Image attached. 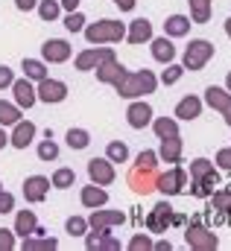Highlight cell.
<instances>
[{
  "label": "cell",
  "mask_w": 231,
  "mask_h": 251,
  "mask_svg": "<svg viewBox=\"0 0 231 251\" xmlns=\"http://www.w3.org/2000/svg\"><path fill=\"white\" fill-rule=\"evenodd\" d=\"M97 76H100L103 82H112V85L117 88V94H120V97H126V100L155 94V88H158V79H155V73H152V70L129 73L123 64L115 62V56H109V59H103V62H100Z\"/></svg>",
  "instance_id": "cell-1"
},
{
  "label": "cell",
  "mask_w": 231,
  "mask_h": 251,
  "mask_svg": "<svg viewBox=\"0 0 231 251\" xmlns=\"http://www.w3.org/2000/svg\"><path fill=\"white\" fill-rule=\"evenodd\" d=\"M155 178H158V152L144 149V152L138 155L135 170L129 173V184L138 190V193L146 196L149 190H155Z\"/></svg>",
  "instance_id": "cell-2"
},
{
  "label": "cell",
  "mask_w": 231,
  "mask_h": 251,
  "mask_svg": "<svg viewBox=\"0 0 231 251\" xmlns=\"http://www.w3.org/2000/svg\"><path fill=\"white\" fill-rule=\"evenodd\" d=\"M211 59H214V44L205 41V38H196V41L187 44L184 59H181V67H184V70H202Z\"/></svg>",
  "instance_id": "cell-3"
},
{
  "label": "cell",
  "mask_w": 231,
  "mask_h": 251,
  "mask_svg": "<svg viewBox=\"0 0 231 251\" xmlns=\"http://www.w3.org/2000/svg\"><path fill=\"white\" fill-rule=\"evenodd\" d=\"M184 240H187V246H190L193 251H214L217 246H220L217 234H211V231L202 225V219H193V222L187 225Z\"/></svg>",
  "instance_id": "cell-4"
},
{
  "label": "cell",
  "mask_w": 231,
  "mask_h": 251,
  "mask_svg": "<svg viewBox=\"0 0 231 251\" xmlns=\"http://www.w3.org/2000/svg\"><path fill=\"white\" fill-rule=\"evenodd\" d=\"M123 35H126V26H123L120 21H100V24H94V26H88V29H85V38H88L91 44L120 41Z\"/></svg>",
  "instance_id": "cell-5"
},
{
  "label": "cell",
  "mask_w": 231,
  "mask_h": 251,
  "mask_svg": "<svg viewBox=\"0 0 231 251\" xmlns=\"http://www.w3.org/2000/svg\"><path fill=\"white\" fill-rule=\"evenodd\" d=\"M184 187H187V173L178 164L155 178V190H161L164 196H178V193H184Z\"/></svg>",
  "instance_id": "cell-6"
},
{
  "label": "cell",
  "mask_w": 231,
  "mask_h": 251,
  "mask_svg": "<svg viewBox=\"0 0 231 251\" xmlns=\"http://www.w3.org/2000/svg\"><path fill=\"white\" fill-rule=\"evenodd\" d=\"M146 231H152V234H164L170 225H173V207H170V201H158L155 207H152V213L146 216Z\"/></svg>",
  "instance_id": "cell-7"
},
{
  "label": "cell",
  "mask_w": 231,
  "mask_h": 251,
  "mask_svg": "<svg viewBox=\"0 0 231 251\" xmlns=\"http://www.w3.org/2000/svg\"><path fill=\"white\" fill-rule=\"evenodd\" d=\"M205 102L214 108V111H220L223 117H226V123L231 126V94L226 88H217V85H211L208 91H205Z\"/></svg>",
  "instance_id": "cell-8"
},
{
  "label": "cell",
  "mask_w": 231,
  "mask_h": 251,
  "mask_svg": "<svg viewBox=\"0 0 231 251\" xmlns=\"http://www.w3.org/2000/svg\"><path fill=\"white\" fill-rule=\"evenodd\" d=\"M193 187H190V193L196 196V199H208L211 193H214V187H220V176H217V170L211 167L205 176H199V178H193L190 181Z\"/></svg>",
  "instance_id": "cell-9"
},
{
  "label": "cell",
  "mask_w": 231,
  "mask_h": 251,
  "mask_svg": "<svg viewBox=\"0 0 231 251\" xmlns=\"http://www.w3.org/2000/svg\"><path fill=\"white\" fill-rule=\"evenodd\" d=\"M88 173H91V178H94L100 187L115 181V167H112V161H109V158H94V161L88 164Z\"/></svg>",
  "instance_id": "cell-10"
},
{
  "label": "cell",
  "mask_w": 231,
  "mask_h": 251,
  "mask_svg": "<svg viewBox=\"0 0 231 251\" xmlns=\"http://www.w3.org/2000/svg\"><path fill=\"white\" fill-rule=\"evenodd\" d=\"M129 44H144V41H152V24L146 18H138L129 24V32H126Z\"/></svg>",
  "instance_id": "cell-11"
},
{
  "label": "cell",
  "mask_w": 231,
  "mask_h": 251,
  "mask_svg": "<svg viewBox=\"0 0 231 251\" xmlns=\"http://www.w3.org/2000/svg\"><path fill=\"white\" fill-rule=\"evenodd\" d=\"M126 117H129V126L132 128H144V126H149V120H152V108H149V102H132Z\"/></svg>",
  "instance_id": "cell-12"
},
{
  "label": "cell",
  "mask_w": 231,
  "mask_h": 251,
  "mask_svg": "<svg viewBox=\"0 0 231 251\" xmlns=\"http://www.w3.org/2000/svg\"><path fill=\"white\" fill-rule=\"evenodd\" d=\"M208 199H211V204H208V210H211V213H223V216H229V213H231V181L223 190L211 193Z\"/></svg>",
  "instance_id": "cell-13"
},
{
  "label": "cell",
  "mask_w": 231,
  "mask_h": 251,
  "mask_svg": "<svg viewBox=\"0 0 231 251\" xmlns=\"http://www.w3.org/2000/svg\"><path fill=\"white\" fill-rule=\"evenodd\" d=\"M152 59L161 64H170L175 59V47H173V41H170V35L152 38Z\"/></svg>",
  "instance_id": "cell-14"
},
{
  "label": "cell",
  "mask_w": 231,
  "mask_h": 251,
  "mask_svg": "<svg viewBox=\"0 0 231 251\" xmlns=\"http://www.w3.org/2000/svg\"><path fill=\"white\" fill-rule=\"evenodd\" d=\"M202 114V100L199 97H184L178 105H175V117L178 120H196Z\"/></svg>",
  "instance_id": "cell-15"
},
{
  "label": "cell",
  "mask_w": 231,
  "mask_h": 251,
  "mask_svg": "<svg viewBox=\"0 0 231 251\" xmlns=\"http://www.w3.org/2000/svg\"><path fill=\"white\" fill-rule=\"evenodd\" d=\"M158 158H164L167 164H181V137H178V134L161 140V152H158Z\"/></svg>",
  "instance_id": "cell-16"
},
{
  "label": "cell",
  "mask_w": 231,
  "mask_h": 251,
  "mask_svg": "<svg viewBox=\"0 0 231 251\" xmlns=\"http://www.w3.org/2000/svg\"><path fill=\"white\" fill-rule=\"evenodd\" d=\"M120 222H126V216L120 210H103V213H94L91 216V225L97 231H109V225H120Z\"/></svg>",
  "instance_id": "cell-17"
},
{
  "label": "cell",
  "mask_w": 231,
  "mask_h": 251,
  "mask_svg": "<svg viewBox=\"0 0 231 251\" xmlns=\"http://www.w3.org/2000/svg\"><path fill=\"white\" fill-rule=\"evenodd\" d=\"M164 32H167L170 38L187 35V32H190V18H184V15H170L167 24H164Z\"/></svg>",
  "instance_id": "cell-18"
},
{
  "label": "cell",
  "mask_w": 231,
  "mask_h": 251,
  "mask_svg": "<svg viewBox=\"0 0 231 251\" xmlns=\"http://www.w3.org/2000/svg\"><path fill=\"white\" fill-rule=\"evenodd\" d=\"M64 94H67V88H64L61 82H50V79L41 82V100H44V102H61Z\"/></svg>",
  "instance_id": "cell-19"
},
{
  "label": "cell",
  "mask_w": 231,
  "mask_h": 251,
  "mask_svg": "<svg viewBox=\"0 0 231 251\" xmlns=\"http://www.w3.org/2000/svg\"><path fill=\"white\" fill-rule=\"evenodd\" d=\"M109 56H115L109 47H103V50H88V53H82V56L76 59V64H79V70H91L94 64H100L103 59H109Z\"/></svg>",
  "instance_id": "cell-20"
},
{
  "label": "cell",
  "mask_w": 231,
  "mask_h": 251,
  "mask_svg": "<svg viewBox=\"0 0 231 251\" xmlns=\"http://www.w3.org/2000/svg\"><path fill=\"white\" fill-rule=\"evenodd\" d=\"M106 201H109V193L100 190V184L82 190V204H85V207H100V204H106Z\"/></svg>",
  "instance_id": "cell-21"
},
{
  "label": "cell",
  "mask_w": 231,
  "mask_h": 251,
  "mask_svg": "<svg viewBox=\"0 0 231 251\" xmlns=\"http://www.w3.org/2000/svg\"><path fill=\"white\" fill-rule=\"evenodd\" d=\"M190 15H193V24H208L211 21V0H190Z\"/></svg>",
  "instance_id": "cell-22"
},
{
  "label": "cell",
  "mask_w": 231,
  "mask_h": 251,
  "mask_svg": "<svg viewBox=\"0 0 231 251\" xmlns=\"http://www.w3.org/2000/svg\"><path fill=\"white\" fill-rule=\"evenodd\" d=\"M44 56H47L50 62H64V59L70 56V47H67L64 41H47V44H44Z\"/></svg>",
  "instance_id": "cell-23"
},
{
  "label": "cell",
  "mask_w": 231,
  "mask_h": 251,
  "mask_svg": "<svg viewBox=\"0 0 231 251\" xmlns=\"http://www.w3.org/2000/svg\"><path fill=\"white\" fill-rule=\"evenodd\" d=\"M24 190H27V199L29 201H41L44 193H47V178H29L24 184Z\"/></svg>",
  "instance_id": "cell-24"
},
{
  "label": "cell",
  "mask_w": 231,
  "mask_h": 251,
  "mask_svg": "<svg viewBox=\"0 0 231 251\" xmlns=\"http://www.w3.org/2000/svg\"><path fill=\"white\" fill-rule=\"evenodd\" d=\"M152 128H155V134L164 140V137H175L178 134V123L175 120H170V117H158L155 123H152Z\"/></svg>",
  "instance_id": "cell-25"
},
{
  "label": "cell",
  "mask_w": 231,
  "mask_h": 251,
  "mask_svg": "<svg viewBox=\"0 0 231 251\" xmlns=\"http://www.w3.org/2000/svg\"><path fill=\"white\" fill-rule=\"evenodd\" d=\"M15 100L21 102V105H32L35 102V91H32V85L29 82H15Z\"/></svg>",
  "instance_id": "cell-26"
},
{
  "label": "cell",
  "mask_w": 231,
  "mask_h": 251,
  "mask_svg": "<svg viewBox=\"0 0 231 251\" xmlns=\"http://www.w3.org/2000/svg\"><path fill=\"white\" fill-rule=\"evenodd\" d=\"M32 134H35V126H32V123H21L18 128H15V137H12V143H15L18 149H24V146L32 140Z\"/></svg>",
  "instance_id": "cell-27"
},
{
  "label": "cell",
  "mask_w": 231,
  "mask_h": 251,
  "mask_svg": "<svg viewBox=\"0 0 231 251\" xmlns=\"http://www.w3.org/2000/svg\"><path fill=\"white\" fill-rule=\"evenodd\" d=\"M126 158H129V146H126V143H120V140L109 143V161H112V164H123Z\"/></svg>",
  "instance_id": "cell-28"
},
{
  "label": "cell",
  "mask_w": 231,
  "mask_h": 251,
  "mask_svg": "<svg viewBox=\"0 0 231 251\" xmlns=\"http://www.w3.org/2000/svg\"><path fill=\"white\" fill-rule=\"evenodd\" d=\"M67 143H70V149H85V146H88V131L70 128V131H67Z\"/></svg>",
  "instance_id": "cell-29"
},
{
  "label": "cell",
  "mask_w": 231,
  "mask_h": 251,
  "mask_svg": "<svg viewBox=\"0 0 231 251\" xmlns=\"http://www.w3.org/2000/svg\"><path fill=\"white\" fill-rule=\"evenodd\" d=\"M181 73H184V67H181V64H167V70H164V73H161V82H164V85H175V82H178V79H181Z\"/></svg>",
  "instance_id": "cell-30"
},
{
  "label": "cell",
  "mask_w": 231,
  "mask_h": 251,
  "mask_svg": "<svg viewBox=\"0 0 231 251\" xmlns=\"http://www.w3.org/2000/svg\"><path fill=\"white\" fill-rule=\"evenodd\" d=\"M211 167H214V164H211L208 158H196V161L190 164V181H193V178H199V176H205Z\"/></svg>",
  "instance_id": "cell-31"
},
{
  "label": "cell",
  "mask_w": 231,
  "mask_h": 251,
  "mask_svg": "<svg viewBox=\"0 0 231 251\" xmlns=\"http://www.w3.org/2000/svg\"><path fill=\"white\" fill-rule=\"evenodd\" d=\"M32 231H35V216H32V213H21V216H18V234L27 237V234H32Z\"/></svg>",
  "instance_id": "cell-32"
},
{
  "label": "cell",
  "mask_w": 231,
  "mask_h": 251,
  "mask_svg": "<svg viewBox=\"0 0 231 251\" xmlns=\"http://www.w3.org/2000/svg\"><path fill=\"white\" fill-rule=\"evenodd\" d=\"M38 155H41L44 161H53V158H56V155H58V146L53 143V137H47V140L38 146Z\"/></svg>",
  "instance_id": "cell-33"
},
{
  "label": "cell",
  "mask_w": 231,
  "mask_h": 251,
  "mask_svg": "<svg viewBox=\"0 0 231 251\" xmlns=\"http://www.w3.org/2000/svg\"><path fill=\"white\" fill-rule=\"evenodd\" d=\"M73 178H76V176H73V170H58L56 176H53V184H56V187H70V184H73Z\"/></svg>",
  "instance_id": "cell-34"
},
{
  "label": "cell",
  "mask_w": 231,
  "mask_h": 251,
  "mask_svg": "<svg viewBox=\"0 0 231 251\" xmlns=\"http://www.w3.org/2000/svg\"><path fill=\"white\" fill-rule=\"evenodd\" d=\"M129 249H132V251H149V249H152V240H149L146 234H138V237L129 243Z\"/></svg>",
  "instance_id": "cell-35"
},
{
  "label": "cell",
  "mask_w": 231,
  "mask_h": 251,
  "mask_svg": "<svg viewBox=\"0 0 231 251\" xmlns=\"http://www.w3.org/2000/svg\"><path fill=\"white\" fill-rule=\"evenodd\" d=\"M82 24H85V18H82L79 12H73V15H67V21H64V26H67L70 32H79V29H82Z\"/></svg>",
  "instance_id": "cell-36"
},
{
  "label": "cell",
  "mask_w": 231,
  "mask_h": 251,
  "mask_svg": "<svg viewBox=\"0 0 231 251\" xmlns=\"http://www.w3.org/2000/svg\"><path fill=\"white\" fill-rule=\"evenodd\" d=\"M15 120H18V111H15L12 105L0 102V123H15Z\"/></svg>",
  "instance_id": "cell-37"
},
{
  "label": "cell",
  "mask_w": 231,
  "mask_h": 251,
  "mask_svg": "<svg viewBox=\"0 0 231 251\" xmlns=\"http://www.w3.org/2000/svg\"><path fill=\"white\" fill-rule=\"evenodd\" d=\"M56 15H58V3H53V0L41 3V18H44V21H53Z\"/></svg>",
  "instance_id": "cell-38"
},
{
  "label": "cell",
  "mask_w": 231,
  "mask_h": 251,
  "mask_svg": "<svg viewBox=\"0 0 231 251\" xmlns=\"http://www.w3.org/2000/svg\"><path fill=\"white\" fill-rule=\"evenodd\" d=\"M24 70H27V76H32V79H44V67L38 62H24Z\"/></svg>",
  "instance_id": "cell-39"
},
{
  "label": "cell",
  "mask_w": 231,
  "mask_h": 251,
  "mask_svg": "<svg viewBox=\"0 0 231 251\" xmlns=\"http://www.w3.org/2000/svg\"><path fill=\"white\" fill-rule=\"evenodd\" d=\"M217 164H220L226 173H231V149H220V152H217Z\"/></svg>",
  "instance_id": "cell-40"
},
{
  "label": "cell",
  "mask_w": 231,
  "mask_h": 251,
  "mask_svg": "<svg viewBox=\"0 0 231 251\" xmlns=\"http://www.w3.org/2000/svg\"><path fill=\"white\" fill-rule=\"evenodd\" d=\"M67 231H70L73 237H79V234H85V222L73 216V219H67Z\"/></svg>",
  "instance_id": "cell-41"
},
{
  "label": "cell",
  "mask_w": 231,
  "mask_h": 251,
  "mask_svg": "<svg viewBox=\"0 0 231 251\" xmlns=\"http://www.w3.org/2000/svg\"><path fill=\"white\" fill-rule=\"evenodd\" d=\"M24 249H56V240H41V243H24Z\"/></svg>",
  "instance_id": "cell-42"
},
{
  "label": "cell",
  "mask_w": 231,
  "mask_h": 251,
  "mask_svg": "<svg viewBox=\"0 0 231 251\" xmlns=\"http://www.w3.org/2000/svg\"><path fill=\"white\" fill-rule=\"evenodd\" d=\"M3 85H12V70L9 67H0V88Z\"/></svg>",
  "instance_id": "cell-43"
},
{
  "label": "cell",
  "mask_w": 231,
  "mask_h": 251,
  "mask_svg": "<svg viewBox=\"0 0 231 251\" xmlns=\"http://www.w3.org/2000/svg\"><path fill=\"white\" fill-rule=\"evenodd\" d=\"M12 210V196H0V213Z\"/></svg>",
  "instance_id": "cell-44"
},
{
  "label": "cell",
  "mask_w": 231,
  "mask_h": 251,
  "mask_svg": "<svg viewBox=\"0 0 231 251\" xmlns=\"http://www.w3.org/2000/svg\"><path fill=\"white\" fill-rule=\"evenodd\" d=\"M0 249H12V237H9V231H0Z\"/></svg>",
  "instance_id": "cell-45"
},
{
  "label": "cell",
  "mask_w": 231,
  "mask_h": 251,
  "mask_svg": "<svg viewBox=\"0 0 231 251\" xmlns=\"http://www.w3.org/2000/svg\"><path fill=\"white\" fill-rule=\"evenodd\" d=\"M117 6L123 9V12H129V9H135V0H115Z\"/></svg>",
  "instance_id": "cell-46"
},
{
  "label": "cell",
  "mask_w": 231,
  "mask_h": 251,
  "mask_svg": "<svg viewBox=\"0 0 231 251\" xmlns=\"http://www.w3.org/2000/svg\"><path fill=\"white\" fill-rule=\"evenodd\" d=\"M173 225H178V228L187 225V216H184V213H173Z\"/></svg>",
  "instance_id": "cell-47"
},
{
  "label": "cell",
  "mask_w": 231,
  "mask_h": 251,
  "mask_svg": "<svg viewBox=\"0 0 231 251\" xmlns=\"http://www.w3.org/2000/svg\"><path fill=\"white\" fill-rule=\"evenodd\" d=\"M152 249L155 251H170L173 246H170V243H152Z\"/></svg>",
  "instance_id": "cell-48"
},
{
  "label": "cell",
  "mask_w": 231,
  "mask_h": 251,
  "mask_svg": "<svg viewBox=\"0 0 231 251\" xmlns=\"http://www.w3.org/2000/svg\"><path fill=\"white\" fill-rule=\"evenodd\" d=\"M35 6V0H18V9H32Z\"/></svg>",
  "instance_id": "cell-49"
},
{
  "label": "cell",
  "mask_w": 231,
  "mask_h": 251,
  "mask_svg": "<svg viewBox=\"0 0 231 251\" xmlns=\"http://www.w3.org/2000/svg\"><path fill=\"white\" fill-rule=\"evenodd\" d=\"M61 3H64V9H70V12H73V9L79 6V0H61Z\"/></svg>",
  "instance_id": "cell-50"
},
{
  "label": "cell",
  "mask_w": 231,
  "mask_h": 251,
  "mask_svg": "<svg viewBox=\"0 0 231 251\" xmlns=\"http://www.w3.org/2000/svg\"><path fill=\"white\" fill-rule=\"evenodd\" d=\"M226 91L231 94V73H229V79H226Z\"/></svg>",
  "instance_id": "cell-51"
},
{
  "label": "cell",
  "mask_w": 231,
  "mask_h": 251,
  "mask_svg": "<svg viewBox=\"0 0 231 251\" xmlns=\"http://www.w3.org/2000/svg\"><path fill=\"white\" fill-rule=\"evenodd\" d=\"M226 32H229V38H231V18L226 21Z\"/></svg>",
  "instance_id": "cell-52"
},
{
  "label": "cell",
  "mask_w": 231,
  "mask_h": 251,
  "mask_svg": "<svg viewBox=\"0 0 231 251\" xmlns=\"http://www.w3.org/2000/svg\"><path fill=\"white\" fill-rule=\"evenodd\" d=\"M3 143H6V137H3V131H0V146H3Z\"/></svg>",
  "instance_id": "cell-53"
}]
</instances>
